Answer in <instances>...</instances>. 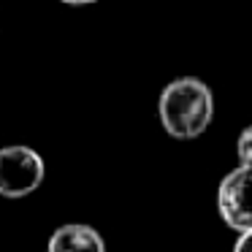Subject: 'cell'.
I'll list each match as a JSON object with an SVG mask.
<instances>
[{
    "instance_id": "8992f818",
    "label": "cell",
    "mask_w": 252,
    "mask_h": 252,
    "mask_svg": "<svg viewBox=\"0 0 252 252\" xmlns=\"http://www.w3.org/2000/svg\"><path fill=\"white\" fill-rule=\"evenodd\" d=\"M233 252H252V230H247V233L239 236V241H236Z\"/></svg>"
},
{
    "instance_id": "5b68a950",
    "label": "cell",
    "mask_w": 252,
    "mask_h": 252,
    "mask_svg": "<svg viewBox=\"0 0 252 252\" xmlns=\"http://www.w3.org/2000/svg\"><path fill=\"white\" fill-rule=\"evenodd\" d=\"M236 152H239V165L252 168V125L241 130L239 141H236Z\"/></svg>"
},
{
    "instance_id": "52a82bcc",
    "label": "cell",
    "mask_w": 252,
    "mask_h": 252,
    "mask_svg": "<svg viewBox=\"0 0 252 252\" xmlns=\"http://www.w3.org/2000/svg\"><path fill=\"white\" fill-rule=\"evenodd\" d=\"M63 3H68V6H90L95 0H63Z\"/></svg>"
},
{
    "instance_id": "277c9868",
    "label": "cell",
    "mask_w": 252,
    "mask_h": 252,
    "mask_svg": "<svg viewBox=\"0 0 252 252\" xmlns=\"http://www.w3.org/2000/svg\"><path fill=\"white\" fill-rule=\"evenodd\" d=\"M46 252H106V241L93 225L68 222L49 236Z\"/></svg>"
},
{
    "instance_id": "3957f363",
    "label": "cell",
    "mask_w": 252,
    "mask_h": 252,
    "mask_svg": "<svg viewBox=\"0 0 252 252\" xmlns=\"http://www.w3.org/2000/svg\"><path fill=\"white\" fill-rule=\"evenodd\" d=\"M217 209L230 230H252V168L239 165L222 176L217 190Z\"/></svg>"
},
{
    "instance_id": "7a4b0ae2",
    "label": "cell",
    "mask_w": 252,
    "mask_h": 252,
    "mask_svg": "<svg viewBox=\"0 0 252 252\" xmlns=\"http://www.w3.org/2000/svg\"><path fill=\"white\" fill-rule=\"evenodd\" d=\"M46 165L35 149L14 144L0 149V195L25 198L35 192L44 182Z\"/></svg>"
},
{
    "instance_id": "6da1fadb",
    "label": "cell",
    "mask_w": 252,
    "mask_h": 252,
    "mask_svg": "<svg viewBox=\"0 0 252 252\" xmlns=\"http://www.w3.org/2000/svg\"><path fill=\"white\" fill-rule=\"evenodd\" d=\"M160 125L174 138H195L214 117V95L206 82L195 76L174 79L163 87L158 100Z\"/></svg>"
}]
</instances>
